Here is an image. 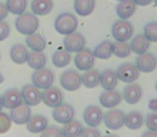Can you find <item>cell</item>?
<instances>
[{
	"label": "cell",
	"instance_id": "1",
	"mask_svg": "<svg viewBox=\"0 0 157 137\" xmlns=\"http://www.w3.org/2000/svg\"><path fill=\"white\" fill-rule=\"evenodd\" d=\"M39 18L33 13L25 12L22 15H18L15 20V28L20 33L24 35H30L37 32L39 28Z\"/></svg>",
	"mask_w": 157,
	"mask_h": 137
},
{
	"label": "cell",
	"instance_id": "2",
	"mask_svg": "<svg viewBox=\"0 0 157 137\" xmlns=\"http://www.w3.org/2000/svg\"><path fill=\"white\" fill-rule=\"evenodd\" d=\"M78 18L72 13H65L59 14L54 22L55 30L63 35H69L71 33L75 32L78 29Z\"/></svg>",
	"mask_w": 157,
	"mask_h": 137
},
{
	"label": "cell",
	"instance_id": "3",
	"mask_svg": "<svg viewBox=\"0 0 157 137\" xmlns=\"http://www.w3.org/2000/svg\"><path fill=\"white\" fill-rule=\"evenodd\" d=\"M33 85L38 89H48L52 87L55 81V73L48 67H43L41 70H37L31 75Z\"/></svg>",
	"mask_w": 157,
	"mask_h": 137
},
{
	"label": "cell",
	"instance_id": "4",
	"mask_svg": "<svg viewBox=\"0 0 157 137\" xmlns=\"http://www.w3.org/2000/svg\"><path fill=\"white\" fill-rule=\"evenodd\" d=\"M133 25L125 20H118L112 25V35L116 42H127L133 34Z\"/></svg>",
	"mask_w": 157,
	"mask_h": 137
},
{
	"label": "cell",
	"instance_id": "5",
	"mask_svg": "<svg viewBox=\"0 0 157 137\" xmlns=\"http://www.w3.org/2000/svg\"><path fill=\"white\" fill-rule=\"evenodd\" d=\"M59 81H60L61 87L67 91H76L82 85L81 75L71 69L61 73Z\"/></svg>",
	"mask_w": 157,
	"mask_h": 137
},
{
	"label": "cell",
	"instance_id": "6",
	"mask_svg": "<svg viewBox=\"0 0 157 137\" xmlns=\"http://www.w3.org/2000/svg\"><path fill=\"white\" fill-rule=\"evenodd\" d=\"M95 56L90 48H84L81 52H76L74 56V64L78 71H86L92 70L95 64Z\"/></svg>",
	"mask_w": 157,
	"mask_h": 137
},
{
	"label": "cell",
	"instance_id": "7",
	"mask_svg": "<svg viewBox=\"0 0 157 137\" xmlns=\"http://www.w3.org/2000/svg\"><path fill=\"white\" fill-rule=\"evenodd\" d=\"M118 81L126 84H133L139 78V71L132 63H123L118 65L117 70L115 71Z\"/></svg>",
	"mask_w": 157,
	"mask_h": 137
},
{
	"label": "cell",
	"instance_id": "8",
	"mask_svg": "<svg viewBox=\"0 0 157 137\" xmlns=\"http://www.w3.org/2000/svg\"><path fill=\"white\" fill-rule=\"evenodd\" d=\"M86 40L81 32H73L69 35H66L63 39V47L65 50L71 52H78L85 48Z\"/></svg>",
	"mask_w": 157,
	"mask_h": 137
},
{
	"label": "cell",
	"instance_id": "9",
	"mask_svg": "<svg viewBox=\"0 0 157 137\" xmlns=\"http://www.w3.org/2000/svg\"><path fill=\"white\" fill-rule=\"evenodd\" d=\"M21 94L23 98V103L28 105L29 107L37 106L42 102V92L33 84H26L21 90Z\"/></svg>",
	"mask_w": 157,
	"mask_h": 137
},
{
	"label": "cell",
	"instance_id": "10",
	"mask_svg": "<svg viewBox=\"0 0 157 137\" xmlns=\"http://www.w3.org/2000/svg\"><path fill=\"white\" fill-rule=\"evenodd\" d=\"M125 114L121 109H111L103 114V122L109 130L116 131L124 126Z\"/></svg>",
	"mask_w": 157,
	"mask_h": 137
},
{
	"label": "cell",
	"instance_id": "11",
	"mask_svg": "<svg viewBox=\"0 0 157 137\" xmlns=\"http://www.w3.org/2000/svg\"><path fill=\"white\" fill-rule=\"evenodd\" d=\"M74 115H75L74 108L70 104H67V103H63L59 106L55 107L52 113L53 119L57 123L60 124H66L68 122L72 121L74 118Z\"/></svg>",
	"mask_w": 157,
	"mask_h": 137
},
{
	"label": "cell",
	"instance_id": "12",
	"mask_svg": "<svg viewBox=\"0 0 157 137\" xmlns=\"http://www.w3.org/2000/svg\"><path fill=\"white\" fill-rule=\"evenodd\" d=\"M42 102L51 108L59 106L63 103V93L58 87H50L42 92Z\"/></svg>",
	"mask_w": 157,
	"mask_h": 137
},
{
	"label": "cell",
	"instance_id": "13",
	"mask_svg": "<svg viewBox=\"0 0 157 137\" xmlns=\"http://www.w3.org/2000/svg\"><path fill=\"white\" fill-rule=\"evenodd\" d=\"M83 119L90 128H97L103 120L102 109L96 105H90L84 109Z\"/></svg>",
	"mask_w": 157,
	"mask_h": 137
},
{
	"label": "cell",
	"instance_id": "14",
	"mask_svg": "<svg viewBox=\"0 0 157 137\" xmlns=\"http://www.w3.org/2000/svg\"><path fill=\"white\" fill-rule=\"evenodd\" d=\"M136 67L139 72L151 73L156 69L157 67V59L151 52H144L136 58Z\"/></svg>",
	"mask_w": 157,
	"mask_h": 137
},
{
	"label": "cell",
	"instance_id": "15",
	"mask_svg": "<svg viewBox=\"0 0 157 137\" xmlns=\"http://www.w3.org/2000/svg\"><path fill=\"white\" fill-rule=\"evenodd\" d=\"M31 117V109L28 105L22 103L21 105L16 106L15 108L11 109L10 111V118L12 122L18 125H23L28 122V120Z\"/></svg>",
	"mask_w": 157,
	"mask_h": 137
},
{
	"label": "cell",
	"instance_id": "16",
	"mask_svg": "<svg viewBox=\"0 0 157 137\" xmlns=\"http://www.w3.org/2000/svg\"><path fill=\"white\" fill-rule=\"evenodd\" d=\"M1 99H2L3 108L7 109H13L23 103L21 90L15 89V88L6 90L2 96H1Z\"/></svg>",
	"mask_w": 157,
	"mask_h": 137
},
{
	"label": "cell",
	"instance_id": "17",
	"mask_svg": "<svg viewBox=\"0 0 157 137\" xmlns=\"http://www.w3.org/2000/svg\"><path fill=\"white\" fill-rule=\"evenodd\" d=\"M123 100L122 94L116 90H105L99 96L100 105L105 108H114L121 104Z\"/></svg>",
	"mask_w": 157,
	"mask_h": 137
},
{
	"label": "cell",
	"instance_id": "18",
	"mask_svg": "<svg viewBox=\"0 0 157 137\" xmlns=\"http://www.w3.org/2000/svg\"><path fill=\"white\" fill-rule=\"evenodd\" d=\"M142 94V88L139 84H129L123 90V96H124V100L126 101V103L130 105H135L141 100Z\"/></svg>",
	"mask_w": 157,
	"mask_h": 137
},
{
	"label": "cell",
	"instance_id": "19",
	"mask_svg": "<svg viewBox=\"0 0 157 137\" xmlns=\"http://www.w3.org/2000/svg\"><path fill=\"white\" fill-rule=\"evenodd\" d=\"M48 126V118L43 115H33L26 123L27 131L33 134L42 133Z\"/></svg>",
	"mask_w": 157,
	"mask_h": 137
},
{
	"label": "cell",
	"instance_id": "20",
	"mask_svg": "<svg viewBox=\"0 0 157 137\" xmlns=\"http://www.w3.org/2000/svg\"><path fill=\"white\" fill-rule=\"evenodd\" d=\"M28 48L22 43H16L12 45L10 48V57L11 60L16 64H24L27 62V58H28Z\"/></svg>",
	"mask_w": 157,
	"mask_h": 137
},
{
	"label": "cell",
	"instance_id": "21",
	"mask_svg": "<svg viewBox=\"0 0 157 137\" xmlns=\"http://www.w3.org/2000/svg\"><path fill=\"white\" fill-rule=\"evenodd\" d=\"M137 5L132 0H121L116 5V14L121 20H127L135 14Z\"/></svg>",
	"mask_w": 157,
	"mask_h": 137
},
{
	"label": "cell",
	"instance_id": "22",
	"mask_svg": "<svg viewBox=\"0 0 157 137\" xmlns=\"http://www.w3.org/2000/svg\"><path fill=\"white\" fill-rule=\"evenodd\" d=\"M118 78L116 76L115 71L111 69H105L100 73V85L105 90H115L117 86Z\"/></svg>",
	"mask_w": 157,
	"mask_h": 137
},
{
	"label": "cell",
	"instance_id": "23",
	"mask_svg": "<svg viewBox=\"0 0 157 137\" xmlns=\"http://www.w3.org/2000/svg\"><path fill=\"white\" fill-rule=\"evenodd\" d=\"M30 7L35 15L44 16L53 11L54 2L53 0H33Z\"/></svg>",
	"mask_w": 157,
	"mask_h": 137
},
{
	"label": "cell",
	"instance_id": "24",
	"mask_svg": "<svg viewBox=\"0 0 157 137\" xmlns=\"http://www.w3.org/2000/svg\"><path fill=\"white\" fill-rule=\"evenodd\" d=\"M150 43L151 42L146 39L145 35L143 33H140V34H137L131 40L130 49L131 52H133L139 56V55H142L147 52V49L150 48Z\"/></svg>",
	"mask_w": 157,
	"mask_h": 137
},
{
	"label": "cell",
	"instance_id": "25",
	"mask_svg": "<svg viewBox=\"0 0 157 137\" xmlns=\"http://www.w3.org/2000/svg\"><path fill=\"white\" fill-rule=\"evenodd\" d=\"M74 11L80 16H88L94 12L96 7L95 0H74Z\"/></svg>",
	"mask_w": 157,
	"mask_h": 137
},
{
	"label": "cell",
	"instance_id": "26",
	"mask_svg": "<svg viewBox=\"0 0 157 137\" xmlns=\"http://www.w3.org/2000/svg\"><path fill=\"white\" fill-rule=\"evenodd\" d=\"M26 45L30 48L31 52H42L46 48V42L44 38L40 33H33V34L26 37Z\"/></svg>",
	"mask_w": 157,
	"mask_h": 137
},
{
	"label": "cell",
	"instance_id": "27",
	"mask_svg": "<svg viewBox=\"0 0 157 137\" xmlns=\"http://www.w3.org/2000/svg\"><path fill=\"white\" fill-rule=\"evenodd\" d=\"M46 61H48V58H46L45 54H43V52H30L28 54V58H27L28 65L35 71L45 67Z\"/></svg>",
	"mask_w": 157,
	"mask_h": 137
},
{
	"label": "cell",
	"instance_id": "28",
	"mask_svg": "<svg viewBox=\"0 0 157 137\" xmlns=\"http://www.w3.org/2000/svg\"><path fill=\"white\" fill-rule=\"evenodd\" d=\"M143 116L139 111H130L127 115H125L124 125H126L129 130H139L143 125Z\"/></svg>",
	"mask_w": 157,
	"mask_h": 137
},
{
	"label": "cell",
	"instance_id": "29",
	"mask_svg": "<svg viewBox=\"0 0 157 137\" xmlns=\"http://www.w3.org/2000/svg\"><path fill=\"white\" fill-rule=\"evenodd\" d=\"M83 125L78 120H72L68 123L63 124V128H61L63 137H81L82 131H83Z\"/></svg>",
	"mask_w": 157,
	"mask_h": 137
},
{
	"label": "cell",
	"instance_id": "30",
	"mask_svg": "<svg viewBox=\"0 0 157 137\" xmlns=\"http://www.w3.org/2000/svg\"><path fill=\"white\" fill-rule=\"evenodd\" d=\"M81 81L86 88L93 89L100 85V73L97 70H88L81 75Z\"/></svg>",
	"mask_w": 157,
	"mask_h": 137
},
{
	"label": "cell",
	"instance_id": "31",
	"mask_svg": "<svg viewBox=\"0 0 157 137\" xmlns=\"http://www.w3.org/2000/svg\"><path fill=\"white\" fill-rule=\"evenodd\" d=\"M93 54H94L95 58L102 59V60L110 59L112 56V42L109 40L100 42L93 50Z\"/></svg>",
	"mask_w": 157,
	"mask_h": 137
},
{
	"label": "cell",
	"instance_id": "32",
	"mask_svg": "<svg viewBox=\"0 0 157 137\" xmlns=\"http://www.w3.org/2000/svg\"><path fill=\"white\" fill-rule=\"evenodd\" d=\"M52 62L53 65L56 67H65L71 62V54L67 50H57L52 55Z\"/></svg>",
	"mask_w": 157,
	"mask_h": 137
},
{
	"label": "cell",
	"instance_id": "33",
	"mask_svg": "<svg viewBox=\"0 0 157 137\" xmlns=\"http://www.w3.org/2000/svg\"><path fill=\"white\" fill-rule=\"evenodd\" d=\"M28 5V0H7V9L11 14L14 15H22L25 13Z\"/></svg>",
	"mask_w": 157,
	"mask_h": 137
},
{
	"label": "cell",
	"instance_id": "34",
	"mask_svg": "<svg viewBox=\"0 0 157 137\" xmlns=\"http://www.w3.org/2000/svg\"><path fill=\"white\" fill-rule=\"evenodd\" d=\"M112 54L118 58H127L131 54L130 45L127 42H113L112 43Z\"/></svg>",
	"mask_w": 157,
	"mask_h": 137
},
{
	"label": "cell",
	"instance_id": "35",
	"mask_svg": "<svg viewBox=\"0 0 157 137\" xmlns=\"http://www.w3.org/2000/svg\"><path fill=\"white\" fill-rule=\"evenodd\" d=\"M143 34L150 42L157 43V22H151L144 25Z\"/></svg>",
	"mask_w": 157,
	"mask_h": 137
},
{
	"label": "cell",
	"instance_id": "36",
	"mask_svg": "<svg viewBox=\"0 0 157 137\" xmlns=\"http://www.w3.org/2000/svg\"><path fill=\"white\" fill-rule=\"evenodd\" d=\"M12 126V120L6 113H0V134H6Z\"/></svg>",
	"mask_w": 157,
	"mask_h": 137
},
{
	"label": "cell",
	"instance_id": "37",
	"mask_svg": "<svg viewBox=\"0 0 157 137\" xmlns=\"http://www.w3.org/2000/svg\"><path fill=\"white\" fill-rule=\"evenodd\" d=\"M40 137H63L61 130L56 125H50L41 133Z\"/></svg>",
	"mask_w": 157,
	"mask_h": 137
},
{
	"label": "cell",
	"instance_id": "38",
	"mask_svg": "<svg viewBox=\"0 0 157 137\" xmlns=\"http://www.w3.org/2000/svg\"><path fill=\"white\" fill-rule=\"evenodd\" d=\"M145 124L148 131H155L157 132V113H151L146 116Z\"/></svg>",
	"mask_w": 157,
	"mask_h": 137
},
{
	"label": "cell",
	"instance_id": "39",
	"mask_svg": "<svg viewBox=\"0 0 157 137\" xmlns=\"http://www.w3.org/2000/svg\"><path fill=\"white\" fill-rule=\"evenodd\" d=\"M10 33H11L10 25L6 22H0V42L7 40Z\"/></svg>",
	"mask_w": 157,
	"mask_h": 137
},
{
	"label": "cell",
	"instance_id": "40",
	"mask_svg": "<svg viewBox=\"0 0 157 137\" xmlns=\"http://www.w3.org/2000/svg\"><path fill=\"white\" fill-rule=\"evenodd\" d=\"M81 137H101L100 131L96 128H84L82 131Z\"/></svg>",
	"mask_w": 157,
	"mask_h": 137
},
{
	"label": "cell",
	"instance_id": "41",
	"mask_svg": "<svg viewBox=\"0 0 157 137\" xmlns=\"http://www.w3.org/2000/svg\"><path fill=\"white\" fill-rule=\"evenodd\" d=\"M8 14H9V11L7 9V5L0 2V22H3L8 17Z\"/></svg>",
	"mask_w": 157,
	"mask_h": 137
},
{
	"label": "cell",
	"instance_id": "42",
	"mask_svg": "<svg viewBox=\"0 0 157 137\" xmlns=\"http://www.w3.org/2000/svg\"><path fill=\"white\" fill-rule=\"evenodd\" d=\"M148 108L154 113H157V98L151 99L148 101Z\"/></svg>",
	"mask_w": 157,
	"mask_h": 137
},
{
	"label": "cell",
	"instance_id": "43",
	"mask_svg": "<svg viewBox=\"0 0 157 137\" xmlns=\"http://www.w3.org/2000/svg\"><path fill=\"white\" fill-rule=\"evenodd\" d=\"M132 1L136 3V5H141V7H145V5H148L150 3H152L153 0H132Z\"/></svg>",
	"mask_w": 157,
	"mask_h": 137
},
{
	"label": "cell",
	"instance_id": "44",
	"mask_svg": "<svg viewBox=\"0 0 157 137\" xmlns=\"http://www.w3.org/2000/svg\"><path fill=\"white\" fill-rule=\"evenodd\" d=\"M141 137H157V132L155 131H146L142 134Z\"/></svg>",
	"mask_w": 157,
	"mask_h": 137
},
{
	"label": "cell",
	"instance_id": "45",
	"mask_svg": "<svg viewBox=\"0 0 157 137\" xmlns=\"http://www.w3.org/2000/svg\"><path fill=\"white\" fill-rule=\"evenodd\" d=\"M3 81H5V76H3V75L1 74V73H0V85H1V84H2Z\"/></svg>",
	"mask_w": 157,
	"mask_h": 137
},
{
	"label": "cell",
	"instance_id": "46",
	"mask_svg": "<svg viewBox=\"0 0 157 137\" xmlns=\"http://www.w3.org/2000/svg\"><path fill=\"white\" fill-rule=\"evenodd\" d=\"M3 108V105H2V99H1V96H0V113H1V110H2Z\"/></svg>",
	"mask_w": 157,
	"mask_h": 137
},
{
	"label": "cell",
	"instance_id": "47",
	"mask_svg": "<svg viewBox=\"0 0 157 137\" xmlns=\"http://www.w3.org/2000/svg\"><path fill=\"white\" fill-rule=\"evenodd\" d=\"M105 137H118V136H116V135L111 134V135H107V136H105Z\"/></svg>",
	"mask_w": 157,
	"mask_h": 137
},
{
	"label": "cell",
	"instance_id": "48",
	"mask_svg": "<svg viewBox=\"0 0 157 137\" xmlns=\"http://www.w3.org/2000/svg\"><path fill=\"white\" fill-rule=\"evenodd\" d=\"M153 1H154V2H155V5H157V0H153Z\"/></svg>",
	"mask_w": 157,
	"mask_h": 137
},
{
	"label": "cell",
	"instance_id": "49",
	"mask_svg": "<svg viewBox=\"0 0 157 137\" xmlns=\"http://www.w3.org/2000/svg\"><path fill=\"white\" fill-rule=\"evenodd\" d=\"M155 87H156V91H157V83H156V86H155Z\"/></svg>",
	"mask_w": 157,
	"mask_h": 137
},
{
	"label": "cell",
	"instance_id": "50",
	"mask_svg": "<svg viewBox=\"0 0 157 137\" xmlns=\"http://www.w3.org/2000/svg\"><path fill=\"white\" fill-rule=\"evenodd\" d=\"M0 60H1V55H0Z\"/></svg>",
	"mask_w": 157,
	"mask_h": 137
},
{
	"label": "cell",
	"instance_id": "51",
	"mask_svg": "<svg viewBox=\"0 0 157 137\" xmlns=\"http://www.w3.org/2000/svg\"><path fill=\"white\" fill-rule=\"evenodd\" d=\"M118 1H121V0H118Z\"/></svg>",
	"mask_w": 157,
	"mask_h": 137
}]
</instances>
